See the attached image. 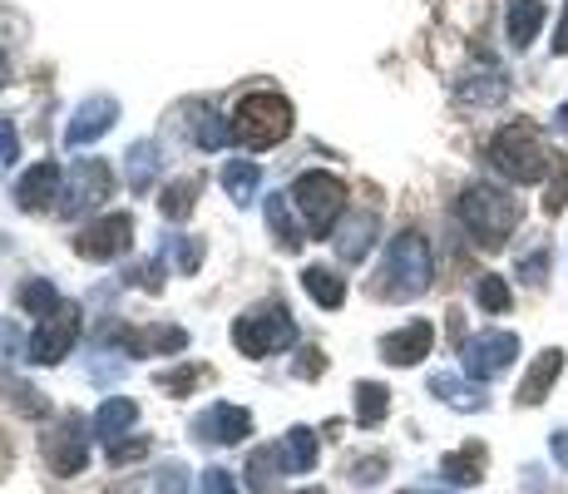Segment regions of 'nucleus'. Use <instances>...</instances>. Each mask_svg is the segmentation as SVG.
Wrapping results in <instances>:
<instances>
[{
	"mask_svg": "<svg viewBox=\"0 0 568 494\" xmlns=\"http://www.w3.org/2000/svg\"><path fill=\"white\" fill-rule=\"evenodd\" d=\"M134 421H139V405L129 401V395H109V401L94 411V421H90V431L100 435V441H119V435H129L134 431Z\"/></svg>",
	"mask_w": 568,
	"mask_h": 494,
	"instance_id": "obj_22",
	"label": "nucleus"
},
{
	"mask_svg": "<svg viewBox=\"0 0 568 494\" xmlns=\"http://www.w3.org/2000/svg\"><path fill=\"white\" fill-rule=\"evenodd\" d=\"M203 381H213V371H207V366H179V371H163L159 391L163 395H193Z\"/></svg>",
	"mask_w": 568,
	"mask_h": 494,
	"instance_id": "obj_35",
	"label": "nucleus"
},
{
	"mask_svg": "<svg viewBox=\"0 0 568 494\" xmlns=\"http://www.w3.org/2000/svg\"><path fill=\"white\" fill-rule=\"evenodd\" d=\"M544 272H549V248H534L529 258L519 262V278L529 282V288H539V282H544Z\"/></svg>",
	"mask_w": 568,
	"mask_h": 494,
	"instance_id": "obj_46",
	"label": "nucleus"
},
{
	"mask_svg": "<svg viewBox=\"0 0 568 494\" xmlns=\"http://www.w3.org/2000/svg\"><path fill=\"white\" fill-rule=\"evenodd\" d=\"M159 144H149V139H139L134 149H129V189L134 193H149V183L159 179Z\"/></svg>",
	"mask_w": 568,
	"mask_h": 494,
	"instance_id": "obj_31",
	"label": "nucleus"
},
{
	"mask_svg": "<svg viewBox=\"0 0 568 494\" xmlns=\"http://www.w3.org/2000/svg\"><path fill=\"white\" fill-rule=\"evenodd\" d=\"M149 450H154V435H119V441L104 445V460L109 465H134V460H144Z\"/></svg>",
	"mask_w": 568,
	"mask_h": 494,
	"instance_id": "obj_36",
	"label": "nucleus"
},
{
	"mask_svg": "<svg viewBox=\"0 0 568 494\" xmlns=\"http://www.w3.org/2000/svg\"><path fill=\"white\" fill-rule=\"evenodd\" d=\"M430 278H435L430 243H425L420 233H400V238H390V248H386L376 296H386V302H410V296H420L430 288Z\"/></svg>",
	"mask_w": 568,
	"mask_h": 494,
	"instance_id": "obj_3",
	"label": "nucleus"
},
{
	"mask_svg": "<svg viewBox=\"0 0 568 494\" xmlns=\"http://www.w3.org/2000/svg\"><path fill=\"white\" fill-rule=\"evenodd\" d=\"M460 223L479 248H505V238L519 228V198L495 183H469L460 193Z\"/></svg>",
	"mask_w": 568,
	"mask_h": 494,
	"instance_id": "obj_2",
	"label": "nucleus"
},
{
	"mask_svg": "<svg viewBox=\"0 0 568 494\" xmlns=\"http://www.w3.org/2000/svg\"><path fill=\"white\" fill-rule=\"evenodd\" d=\"M559 376H564V351H559V346L539 351V356H534V366H529V376L519 381L515 401H519V405H539L544 395L554 391V381H559Z\"/></svg>",
	"mask_w": 568,
	"mask_h": 494,
	"instance_id": "obj_18",
	"label": "nucleus"
},
{
	"mask_svg": "<svg viewBox=\"0 0 568 494\" xmlns=\"http://www.w3.org/2000/svg\"><path fill=\"white\" fill-rule=\"evenodd\" d=\"M430 395H440V401L455 405V411H485L489 405V395L479 391V381H460V376H450V371L430 376Z\"/></svg>",
	"mask_w": 568,
	"mask_h": 494,
	"instance_id": "obj_23",
	"label": "nucleus"
},
{
	"mask_svg": "<svg viewBox=\"0 0 568 494\" xmlns=\"http://www.w3.org/2000/svg\"><path fill=\"white\" fill-rule=\"evenodd\" d=\"M568 208V163H564V153L554 159V179H549V193H544V213H564Z\"/></svg>",
	"mask_w": 568,
	"mask_h": 494,
	"instance_id": "obj_39",
	"label": "nucleus"
},
{
	"mask_svg": "<svg viewBox=\"0 0 568 494\" xmlns=\"http://www.w3.org/2000/svg\"><path fill=\"white\" fill-rule=\"evenodd\" d=\"M376 213H352L342 228H336V258L342 262H362L371 243H376Z\"/></svg>",
	"mask_w": 568,
	"mask_h": 494,
	"instance_id": "obj_21",
	"label": "nucleus"
},
{
	"mask_svg": "<svg viewBox=\"0 0 568 494\" xmlns=\"http://www.w3.org/2000/svg\"><path fill=\"white\" fill-rule=\"evenodd\" d=\"M292 342H297V322H292V312L282 302H257L233 322V346L253 361L277 356Z\"/></svg>",
	"mask_w": 568,
	"mask_h": 494,
	"instance_id": "obj_5",
	"label": "nucleus"
},
{
	"mask_svg": "<svg viewBox=\"0 0 568 494\" xmlns=\"http://www.w3.org/2000/svg\"><path fill=\"white\" fill-rule=\"evenodd\" d=\"M173 262H179V272H199L203 268V238H179V243H173Z\"/></svg>",
	"mask_w": 568,
	"mask_h": 494,
	"instance_id": "obj_43",
	"label": "nucleus"
},
{
	"mask_svg": "<svg viewBox=\"0 0 568 494\" xmlns=\"http://www.w3.org/2000/svg\"><path fill=\"white\" fill-rule=\"evenodd\" d=\"M20 361H30V336L20 332L16 322H6V316H0V371L20 366Z\"/></svg>",
	"mask_w": 568,
	"mask_h": 494,
	"instance_id": "obj_34",
	"label": "nucleus"
},
{
	"mask_svg": "<svg viewBox=\"0 0 568 494\" xmlns=\"http://www.w3.org/2000/svg\"><path fill=\"white\" fill-rule=\"evenodd\" d=\"M475 302L485 306L489 316H499V312H509V302H515V292H509V282H505V278H495V272H485V278L475 282Z\"/></svg>",
	"mask_w": 568,
	"mask_h": 494,
	"instance_id": "obj_33",
	"label": "nucleus"
},
{
	"mask_svg": "<svg viewBox=\"0 0 568 494\" xmlns=\"http://www.w3.org/2000/svg\"><path fill=\"white\" fill-rule=\"evenodd\" d=\"M10 80V64H6V54H0V84H6Z\"/></svg>",
	"mask_w": 568,
	"mask_h": 494,
	"instance_id": "obj_52",
	"label": "nucleus"
},
{
	"mask_svg": "<svg viewBox=\"0 0 568 494\" xmlns=\"http://www.w3.org/2000/svg\"><path fill=\"white\" fill-rule=\"evenodd\" d=\"M10 465H16V450H10V441H6V435H0V480L10 475Z\"/></svg>",
	"mask_w": 568,
	"mask_h": 494,
	"instance_id": "obj_50",
	"label": "nucleus"
},
{
	"mask_svg": "<svg viewBox=\"0 0 568 494\" xmlns=\"http://www.w3.org/2000/svg\"><path fill=\"white\" fill-rule=\"evenodd\" d=\"M45 465L64 480L80 475V470L90 465V431H84L80 415H64V421L45 435Z\"/></svg>",
	"mask_w": 568,
	"mask_h": 494,
	"instance_id": "obj_13",
	"label": "nucleus"
},
{
	"mask_svg": "<svg viewBox=\"0 0 568 494\" xmlns=\"http://www.w3.org/2000/svg\"><path fill=\"white\" fill-rule=\"evenodd\" d=\"M129 288L139 292H163V262H139V268H129Z\"/></svg>",
	"mask_w": 568,
	"mask_h": 494,
	"instance_id": "obj_42",
	"label": "nucleus"
},
{
	"mask_svg": "<svg viewBox=\"0 0 568 494\" xmlns=\"http://www.w3.org/2000/svg\"><path fill=\"white\" fill-rule=\"evenodd\" d=\"M386 470H390V460L386 455H362V460H352V465H346V475H352V485H381V480H386Z\"/></svg>",
	"mask_w": 568,
	"mask_h": 494,
	"instance_id": "obj_38",
	"label": "nucleus"
},
{
	"mask_svg": "<svg viewBox=\"0 0 568 494\" xmlns=\"http://www.w3.org/2000/svg\"><path fill=\"white\" fill-rule=\"evenodd\" d=\"M100 346H119L124 356H173L189 346L183 326H104Z\"/></svg>",
	"mask_w": 568,
	"mask_h": 494,
	"instance_id": "obj_11",
	"label": "nucleus"
},
{
	"mask_svg": "<svg viewBox=\"0 0 568 494\" xmlns=\"http://www.w3.org/2000/svg\"><path fill=\"white\" fill-rule=\"evenodd\" d=\"M485 159L495 163L509 183H539L544 173H554V159H559V153L544 144V134L529 124V119H515V124H505L495 139H489Z\"/></svg>",
	"mask_w": 568,
	"mask_h": 494,
	"instance_id": "obj_1",
	"label": "nucleus"
},
{
	"mask_svg": "<svg viewBox=\"0 0 568 494\" xmlns=\"http://www.w3.org/2000/svg\"><path fill=\"white\" fill-rule=\"evenodd\" d=\"M549 450H554V460H559V465L568 470V431H554V435H549Z\"/></svg>",
	"mask_w": 568,
	"mask_h": 494,
	"instance_id": "obj_48",
	"label": "nucleus"
},
{
	"mask_svg": "<svg viewBox=\"0 0 568 494\" xmlns=\"http://www.w3.org/2000/svg\"><path fill=\"white\" fill-rule=\"evenodd\" d=\"M455 94H460L465 104H499V99L509 94V80L499 70H479V74H465V80L455 84Z\"/></svg>",
	"mask_w": 568,
	"mask_h": 494,
	"instance_id": "obj_27",
	"label": "nucleus"
},
{
	"mask_svg": "<svg viewBox=\"0 0 568 494\" xmlns=\"http://www.w3.org/2000/svg\"><path fill=\"white\" fill-rule=\"evenodd\" d=\"M292 124H297V114H292V104L282 94L272 90H253L237 99L233 109V139L247 149H277L282 139L292 134Z\"/></svg>",
	"mask_w": 568,
	"mask_h": 494,
	"instance_id": "obj_4",
	"label": "nucleus"
},
{
	"mask_svg": "<svg viewBox=\"0 0 568 494\" xmlns=\"http://www.w3.org/2000/svg\"><path fill=\"white\" fill-rule=\"evenodd\" d=\"M16 302H20V312H30V316H50L54 306L64 302V296L54 292V282H45V278H30V282H20Z\"/></svg>",
	"mask_w": 568,
	"mask_h": 494,
	"instance_id": "obj_32",
	"label": "nucleus"
},
{
	"mask_svg": "<svg viewBox=\"0 0 568 494\" xmlns=\"http://www.w3.org/2000/svg\"><path fill=\"white\" fill-rule=\"evenodd\" d=\"M430 346H435V326L406 322L400 332L381 336V361H390V366H420V361L430 356Z\"/></svg>",
	"mask_w": 568,
	"mask_h": 494,
	"instance_id": "obj_15",
	"label": "nucleus"
},
{
	"mask_svg": "<svg viewBox=\"0 0 568 494\" xmlns=\"http://www.w3.org/2000/svg\"><path fill=\"white\" fill-rule=\"evenodd\" d=\"M129 243H134V218L129 213H104L94 218V223L80 228V238H74V252H80L84 262H114L124 258Z\"/></svg>",
	"mask_w": 568,
	"mask_h": 494,
	"instance_id": "obj_10",
	"label": "nucleus"
},
{
	"mask_svg": "<svg viewBox=\"0 0 568 494\" xmlns=\"http://www.w3.org/2000/svg\"><path fill=\"white\" fill-rule=\"evenodd\" d=\"M544 16H549V6H544V0H509V10H505L509 46H515V50H529L534 36L544 30Z\"/></svg>",
	"mask_w": 568,
	"mask_h": 494,
	"instance_id": "obj_20",
	"label": "nucleus"
},
{
	"mask_svg": "<svg viewBox=\"0 0 568 494\" xmlns=\"http://www.w3.org/2000/svg\"><path fill=\"white\" fill-rule=\"evenodd\" d=\"M193 208H199V179H173L159 198V213L169 218V223H183Z\"/></svg>",
	"mask_w": 568,
	"mask_h": 494,
	"instance_id": "obj_30",
	"label": "nucleus"
},
{
	"mask_svg": "<svg viewBox=\"0 0 568 494\" xmlns=\"http://www.w3.org/2000/svg\"><path fill=\"white\" fill-rule=\"evenodd\" d=\"M227 144V119H217L213 109H203L199 119V149H223Z\"/></svg>",
	"mask_w": 568,
	"mask_h": 494,
	"instance_id": "obj_40",
	"label": "nucleus"
},
{
	"mask_svg": "<svg viewBox=\"0 0 568 494\" xmlns=\"http://www.w3.org/2000/svg\"><path fill=\"white\" fill-rule=\"evenodd\" d=\"M292 193H267V228H272V238H277L287 252H297L302 248V238H307V228H297L292 223Z\"/></svg>",
	"mask_w": 568,
	"mask_h": 494,
	"instance_id": "obj_26",
	"label": "nucleus"
},
{
	"mask_svg": "<svg viewBox=\"0 0 568 494\" xmlns=\"http://www.w3.org/2000/svg\"><path fill=\"white\" fill-rule=\"evenodd\" d=\"M104 198H114V173H109L104 159H74L70 173H64V193H60V208L70 218L90 213L100 208Z\"/></svg>",
	"mask_w": 568,
	"mask_h": 494,
	"instance_id": "obj_8",
	"label": "nucleus"
},
{
	"mask_svg": "<svg viewBox=\"0 0 568 494\" xmlns=\"http://www.w3.org/2000/svg\"><path fill=\"white\" fill-rule=\"evenodd\" d=\"M554 124H559V129H568V99H564L559 109H554Z\"/></svg>",
	"mask_w": 568,
	"mask_h": 494,
	"instance_id": "obj_51",
	"label": "nucleus"
},
{
	"mask_svg": "<svg viewBox=\"0 0 568 494\" xmlns=\"http://www.w3.org/2000/svg\"><path fill=\"white\" fill-rule=\"evenodd\" d=\"M114 124H119V99L114 94H90L84 104H74L70 124H64V144L84 149V144H94V139H104Z\"/></svg>",
	"mask_w": 568,
	"mask_h": 494,
	"instance_id": "obj_14",
	"label": "nucleus"
},
{
	"mask_svg": "<svg viewBox=\"0 0 568 494\" xmlns=\"http://www.w3.org/2000/svg\"><path fill=\"white\" fill-rule=\"evenodd\" d=\"M316 455H322V435H316L312 425H292V431L277 441V460L287 475H307L316 465Z\"/></svg>",
	"mask_w": 568,
	"mask_h": 494,
	"instance_id": "obj_19",
	"label": "nucleus"
},
{
	"mask_svg": "<svg viewBox=\"0 0 568 494\" xmlns=\"http://www.w3.org/2000/svg\"><path fill=\"white\" fill-rule=\"evenodd\" d=\"M199 485H203V494H243V485L233 480V470H223V465H207L199 475Z\"/></svg>",
	"mask_w": 568,
	"mask_h": 494,
	"instance_id": "obj_41",
	"label": "nucleus"
},
{
	"mask_svg": "<svg viewBox=\"0 0 568 494\" xmlns=\"http://www.w3.org/2000/svg\"><path fill=\"white\" fill-rule=\"evenodd\" d=\"M154 485H159V494H183V485H189V470H183V465H163L154 475Z\"/></svg>",
	"mask_w": 568,
	"mask_h": 494,
	"instance_id": "obj_47",
	"label": "nucleus"
},
{
	"mask_svg": "<svg viewBox=\"0 0 568 494\" xmlns=\"http://www.w3.org/2000/svg\"><path fill=\"white\" fill-rule=\"evenodd\" d=\"M247 435H253V415H247L243 405L217 401V405H207V411L193 415V441L199 445L223 450V445H243Z\"/></svg>",
	"mask_w": 568,
	"mask_h": 494,
	"instance_id": "obj_12",
	"label": "nucleus"
},
{
	"mask_svg": "<svg viewBox=\"0 0 568 494\" xmlns=\"http://www.w3.org/2000/svg\"><path fill=\"white\" fill-rule=\"evenodd\" d=\"M302 288L316 306H326V312H336V306L346 302V278H336L332 268H307L302 272Z\"/></svg>",
	"mask_w": 568,
	"mask_h": 494,
	"instance_id": "obj_28",
	"label": "nucleus"
},
{
	"mask_svg": "<svg viewBox=\"0 0 568 494\" xmlns=\"http://www.w3.org/2000/svg\"><path fill=\"white\" fill-rule=\"evenodd\" d=\"M6 395H10V405H16L20 415H30V421H45V415H50L45 391H36V386H20V381H6Z\"/></svg>",
	"mask_w": 568,
	"mask_h": 494,
	"instance_id": "obj_37",
	"label": "nucleus"
},
{
	"mask_svg": "<svg viewBox=\"0 0 568 494\" xmlns=\"http://www.w3.org/2000/svg\"><path fill=\"white\" fill-rule=\"evenodd\" d=\"M80 342V306L60 302L50 316H40V326L30 332V361L54 366V361L70 356V346Z\"/></svg>",
	"mask_w": 568,
	"mask_h": 494,
	"instance_id": "obj_9",
	"label": "nucleus"
},
{
	"mask_svg": "<svg viewBox=\"0 0 568 494\" xmlns=\"http://www.w3.org/2000/svg\"><path fill=\"white\" fill-rule=\"evenodd\" d=\"M20 159V139H16V124L10 119H0V173H10Z\"/></svg>",
	"mask_w": 568,
	"mask_h": 494,
	"instance_id": "obj_45",
	"label": "nucleus"
},
{
	"mask_svg": "<svg viewBox=\"0 0 568 494\" xmlns=\"http://www.w3.org/2000/svg\"><path fill=\"white\" fill-rule=\"evenodd\" d=\"M352 401H356V425H381L390 415V391L381 381H356Z\"/></svg>",
	"mask_w": 568,
	"mask_h": 494,
	"instance_id": "obj_29",
	"label": "nucleus"
},
{
	"mask_svg": "<svg viewBox=\"0 0 568 494\" xmlns=\"http://www.w3.org/2000/svg\"><path fill=\"white\" fill-rule=\"evenodd\" d=\"M554 54H568V6L559 16V30H554Z\"/></svg>",
	"mask_w": 568,
	"mask_h": 494,
	"instance_id": "obj_49",
	"label": "nucleus"
},
{
	"mask_svg": "<svg viewBox=\"0 0 568 494\" xmlns=\"http://www.w3.org/2000/svg\"><path fill=\"white\" fill-rule=\"evenodd\" d=\"M297 494H326V490H297Z\"/></svg>",
	"mask_w": 568,
	"mask_h": 494,
	"instance_id": "obj_53",
	"label": "nucleus"
},
{
	"mask_svg": "<svg viewBox=\"0 0 568 494\" xmlns=\"http://www.w3.org/2000/svg\"><path fill=\"white\" fill-rule=\"evenodd\" d=\"M515 356H519L515 332H479V336H469V342H460V366H465L469 381H479V386L505 376V371L515 366Z\"/></svg>",
	"mask_w": 568,
	"mask_h": 494,
	"instance_id": "obj_7",
	"label": "nucleus"
},
{
	"mask_svg": "<svg viewBox=\"0 0 568 494\" xmlns=\"http://www.w3.org/2000/svg\"><path fill=\"white\" fill-rule=\"evenodd\" d=\"M485 470H489V450L479 441L450 450V455L440 460V480H445V485H460V490L479 485V480H485Z\"/></svg>",
	"mask_w": 568,
	"mask_h": 494,
	"instance_id": "obj_17",
	"label": "nucleus"
},
{
	"mask_svg": "<svg viewBox=\"0 0 568 494\" xmlns=\"http://www.w3.org/2000/svg\"><path fill=\"white\" fill-rule=\"evenodd\" d=\"M60 193H64L60 163H36V169L16 183V203L26 208V213H45V208L60 203Z\"/></svg>",
	"mask_w": 568,
	"mask_h": 494,
	"instance_id": "obj_16",
	"label": "nucleus"
},
{
	"mask_svg": "<svg viewBox=\"0 0 568 494\" xmlns=\"http://www.w3.org/2000/svg\"><path fill=\"white\" fill-rule=\"evenodd\" d=\"M326 371V356H322V346H302V356L292 361V376L297 381H316Z\"/></svg>",
	"mask_w": 568,
	"mask_h": 494,
	"instance_id": "obj_44",
	"label": "nucleus"
},
{
	"mask_svg": "<svg viewBox=\"0 0 568 494\" xmlns=\"http://www.w3.org/2000/svg\"><path fill=\"white\" fill-rule=\"evenodd\" d=\"M287 475L277 460V445H257L253 455H247V490L253 494H277V480Z\"/></svg>",
	"mask_w": 568,
	"mask_h": 494,
	"instance_id": "obj_25",
	"label": "nucleus"
},
{
	"mask_svg": "<svg viewBox=\"0 0 568 494\" xmlns=\"http://www.w3.org/2000/svg\"><path fill=\"white\" fill-rule=\"evenodd\" d=\"M292 203H297L307 238H332L336 218L346 213V183L336 179V173L312 169V173H302V179L292 183Z\"/></svg>",
	"mask_w": 568,
	"mask_h": 494,
	"instance_id": "obj_6",
	"label": "nucleus"
},
{
	"mask_svg": "<svg viewBox=\"0 0 568 494\" xmlns=\"http://www.w3.org/2000/svg\"><path fill=\"white\" fill-rule=\"evenodd\" d=\"M257 189H262V169H257L253 159H227V163H223V193L233 198L237 208L253 203Z\"/></svg>",
	"mask_w": 568,
	"mask_h": 494,
	"instance_id": "obj_24",
	"label": "nucleus"
}]
</instances>
